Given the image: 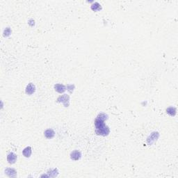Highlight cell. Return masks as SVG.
Wrapping results in <instances>:
<instances>
[{
	"label": "cell",
	"mask_w": 178,
	"mask_h": 178,
	"mask_svg": "<svg viewBox=\"0 0 178 178\" xmlns=\"http://www.w3.org/2000/svg\"><path fill=\"white\" fill-rule=\"evenodd\" d=\"M95 126H96V133L98 135L105 136H107L110 132V130H109L108 126H106L104 124V121L101 120L100 119H96Z\"/></svg>",
	"instance_id": "6da1fadb"
},
{
	"label": "cell",
	"mask_w": 178,
	"mask_h": 178,
	"mask_svg": "<svg viewBox=\"0 0 178 178\" xmlns=\"http://www.w3.org/2000/svg\"><path fill=\"white\" fill-rule=\"evenodd\" d=\"M58 102H62L65 106H69V102H70V97L68 95H63V96H60L57 99Z\"/></svg>",
	"instance_id": "7a4b0ae2"
},
{
	"label": "cell",
	"mask_w": 178,
	"mask_h": 178,
	"mask_svg": "<svg viewBox=\"0 0 178 178\" xmlns=\"http://www.w3.org/2000/svg\"><path fill=\"white\" fill-rule=\"evenodd\" d=\"M25 91L26 93L28 94V95H32L33 93H34L36 91V87H35L34 84H32V83L29 84L26 87Z\"/></svg>",
	"instance_id": "3957f363"
},
{
	"label": "cell",
	"mask_w": 178,
	"mask_h": 178,
	"mask_svg": "<svg viewBox=\"0 0 178 178\" xmlns=\"http://www.w3.org/2000/svg\"><path fill=\"white\" fill-rule=\"evenodd\" d=\"M81 157V153L80 151L77 150L73 151L70 154V158L72 160H74V161H77L79 159H80Z\"/></svg>",
	"instance_id": "277c9868"
},
{
	"label": "cell",
	"mask_w": 178,
	"mask_h": 178,
	"mask_svg": "<svg viewBox=\"0 0 178 178\" xmlns=\"http://www.w3.org/2000/svg\"><path fill=\"white\" fill-rule=\"evenodd\" d=\"M158 137H159V134L157 133V132H154L152 134H150V136L148 138V144H152L153 143L157 141Z\"/></svg>",
	"instance_id": "5b68a950"
},
{
	"label": "cell",
	"mask_w": 178,
	"mask_h": 178,
	"mask_svg": "<svg viewBox=\"0 0 178 178\" xmlns=\"http://www.w3.org/2000/svg\"><path fill=\"white\" fill-rule=\"evenodd\" d=\"M17 155H15V153L11 152L9 153V155H8V156H7V161H9V163L13 164V163H15V161L17 160Z\"/></svg>",
	"instance_id": "8992f818"
},
{
	"label": "cell",
	"mask_w": 178,
	"mask_h": 178,
	"mask_svg": "<svg viewBox=\"0 0 178 178\" xmlns=\"http://www.w3.org/2000/svg\"><path fill=\"white\" fill-rule=\"evenodd\" d=\"M5 173L10 177H15L17 176V172L14 168H7L5 170Z\"/></svg>",
	"instance_id": "52a82bcc"
},
{
	"label": "cell",
	"mask_w": 178,
	"mask_h": 178,
	"mask_svg": "<svg viewBox=\"0 0 178 178\" xmlns=\"http://www.w3.org/2000/svg\"><path fill=\"white\" fill-rule=\"evenodd\" d=\"M44 136L47 138H48V139H51V138H53L54 136V135H55V132L54 131L53 129H48L44 131Z\"/></svg>",
	"instance_id": "ba28073f"
},
{
	"label": "cell",
	"mask_w": 178,
	"mask_h": 178,
	"mask_svg": "<svg viewBox=\"0 0 178 178\" xmlns=\"http://www.w3.org/2000/svg\"><path fill=\"white\" fill-rule=\"evenodd\" d=\"M54 88H55L56 91H57L59 93H63L66 90V87L63 84H56L54 86Z\"/></svg>",
	"instance_id": "9c48e42d"
},
{
	"label": "cell",
	"mask_w": 178,
	"mask_h": 178,
	"mask_svg": "<svg viewBox=\"0 0 178 178\" xmlns=\"http://www.w3.org/2000/svg\"><path fill=\"white\" fill-rule=\"evenodd\" d=\"M22 154L25 157H29L31 155V148L29 146L25 148L22 151Z\"/></svg>",
	"instance_id": "30bf717a"
},
{
	"label": "cell",
	"mask_w": 178,
	"mask_h": 178,
	"mask_svg": "<svg viewBox=\"0 0 178 178\" xmlns=\"http://www.w3.org/2000/svg\"><path fill=\"white\" fill-rule=\"evenodd\" d=\"M166 113L170 116H175L176 114V109L175 107H169L166 109Z\"/></svg>",
	"instance_id": "8fae6325"
},
{
	"label": "cell",
	"mask_w": 178,
	"mask_h": 178,
	"mask_svg": "<svg viewBox=\"0 0 178 178\" xmlns=\"http://www.w3.org/2000/svg\"><path fill=\"white\" fill-rule=\"evenodd\" d=\"M91 9L94 11H100L102 9V7H101V5L99 4L98 2H95L94 4L91 5Z\"/></svg>",
	"instance_id": "7c38bea8"
},
{
	"label": "cell",
	"mask_w": 178,
	"mask_h": 178,
	"mask_svg": "<svg viewBox=\"0 0 178 178\" xmlns=\"http://www.w3.org/2000/svg\"><path fill=\"white\" fill-rule=\"evenodd\" d=\"M58 170L56 169H53V170H50V171L47 172V177H56L58 175Z\"/></svg>",
	"instance_id": "4fadbf2b"
},
{
	"label": "cell",
	"mask_w": 178,
	"mask_h": 178,
	"mask_svg": "<svg viewBox=\"0 0 178 178\" xmlns=\"http://www.w3.org/2000/svg\"><path fill=\"white\" fill-rule=\"evenodd\" d=\"M97 118L100 119V120H101L105 121L107 120V118H108V116L105 114V113H100V114L98 115V117H97Z\"/></svg>",
	"instance_id": "5bb4252c"
},
{
	"label": "cell",
	"mask_w": 178,
	"mask_h": 178,
	"mask_svg": "<svg viewBox=\"0 0 178 178\" xmlns=\"http://www.w3.org/2000/svg\"><path fill=\"white\" fill-rule=\"evenodd\" d=\"M11 29H10L9 27L6 28V29H5L4 31V36H6V37H7V36H10V35H11Z\"/></svg>",
	"instance_id": "9a60e30c"
}]
</instances>
